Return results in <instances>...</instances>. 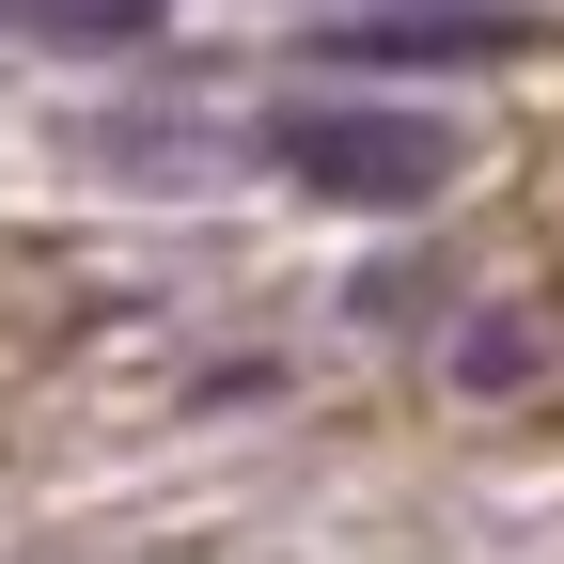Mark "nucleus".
Wrapping results in <instances>:
<instances>
[{
    "mask_svg": "<svg viewBox=\"0 0 564 564\" xmlns=\"http://www.w3.org/2000/svg\"><path fill=\"white\" fill-rule=\"evenodd\" d=\"M345 63H486V47H518L502 17H361V32H329Z\"/></svg>",
    "mask_w": 564,
    "mask_h": 564,
    "instance_id": "2",
    "label": "nucleus"
},
{
    "mask_svg": "<svg viewBox=\"0 0 564 564\" xmlns=\"http://www.w3.org/2000/svg\"><path fill=\"white\" fill-rule=\"evenodd\" d=\"M267 141L329 204H440L455 188V126H423V110H282Z\"/></svg>",
    "mask_w": 564,
    "mask_h": 564,
    "instance_id": "1",
    "label": "nucleus"
}]
</instances>
